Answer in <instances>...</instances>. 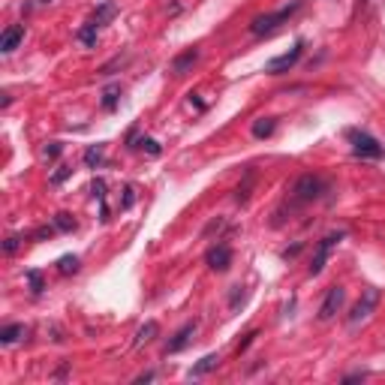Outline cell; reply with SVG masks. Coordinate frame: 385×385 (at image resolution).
<instances>
[{
    "mask_svg": "<svg viewBox=\"0 0 385 385\" xmlns=\"http://www.w3.org/2000/svg\"><path fill=\"white\" fill-rule=\"evenodd\" d=\"M325 192V181L322 178H316V175H304L295 181L292 187V199L298 202V205H307V202H316L319 196Z\"/></svg>",
    "mask_w": 385,
    "mask_h": 385,
    "instance_id": "cell-1",
    "label": "cell"
},
{
    "mask_svg": "<svg viewBox=\"0 0 385 385\" xmlns=\"http://www.w3.org/2000/svg\"><path fill=\"white\" fill-rule=\"evenodd\" d=\"M298 9V0L295 4H289V6H283V9H277V12H268V16H256L253 18V24H250V31L256 33V36H265V33H271L277 24H283L292 12Z\"/></svg>",
    "mask_w": 385,
    "mask_h": 385,
    "instance_id": "cell-2",
    "label": "cell"
},
{
    "mask_svg": "<svg viewBox=\"0 0 385 385\" xmlns=\"http://www.w3.org/2000/svg\"><path fill=\"white\" fill-rule=\"evenodd\" d=\"M376 304H379V289L376 286L364 289V295L358 298V304L352 307V313H349V328H358L364 319H370V313L376 310Z\"/></svg>",
    "mask_w": 385,
    "mask_h": 385,
    "instance_id": "cell-3",
    "label": "cell"
},
{
    "mask_svg": "<svg viewBox=\"0 0 385 385\" xmlns=\"http://www.w3.org/2000/svg\"><path fill=\"white\" fill-rule=\"evenodd\" d=\"M349 142H352V153H355V157H364V160H379L382 157V145L370 133L352 130L349 133Z\"/></svg>",
    "mask_w": 385,
    "mask_h": 385,
    "instance_id": "cell-4",
    "label": "cell"
},
{
    "mask_svg": "<svg viewBox=\"0 0 385 385\" xmlns=\"http://www.w3.org/2000/svg\"><path fill=\"white\" fill-rule=\"evenodd\" d=\"M343 238H346V232H331V235H325L322 241L316 244V253H313V262H310V274H313V277L322 274V268H325V262H328L331 250H335Z\"/></svg>",
    "mask_w": 385,
    "mask_h": 385,
    "instance_id": "cell-5",
    "label": "cell"
},
{
    "mask_svg": "<svg viewBox=\"0 0 385 385\" xmlns=\"http://www.w3.org/2000/svg\"><path fill=\"white\" fill-rule=\"evenodd\" d=\"M301 51H304V43L298 40V43H295V45L286 51V55H280V58H274V60H268V63H265V70H268V72H274V75H280V72H289V70L295 67V63H298Z\"/></svg>",
    "mask_w": 385,
    "mask_h": 385,
    "instance_id": "cell-6",
    "label": "cell"
},
{
    "mask_svg": "<svg viewBox=\"0 0 385 385\" xmlns=\"http://www.w3.org/2000/svg\"><path fill=\"white\" fill-rule=\"evenodd\" d=\"M343 301H346V289H343V286H331L328 295H325V301H322V307H319V319H322V322L335 319V316L340 313Z\"/></svg>",
    "mask_w": 385,
    "mask_h": 385,
    "instance_id": "cell-7",
    "label": "cell"
},
{
    "mask_svg": "<svg viewBox=\"0 0 385 385\" xmlns=\"http://www.w3.org/2000/svg\"><path fill=\"white\" fill-rule=\"evenodd\" d=\"M205 262H208L211 271L223 274V271H229V265H232V250H229L226 244H217V247H211V250H208V256H205Z\"/></svg>",
    "mask_w": 385,
    "mask_h": 385,
    "instance_id": "cell-8",
    "label": "cell"
},
{
    "mask_svg": "<svg viewBox=\"0 0 385 385\" xmlns=\"http://www.w3.org/2000/svg\"><path fill=\"white\" fill-rule=\"evenodd\" d=\"M196 328H199L196 319H192V322H187V325H184V328L175 335V340H169V346H166V355H175V352H181L184 346H190L192 335H196Z\"/></svg>",
    "mask_w": 385,
    "mask_h": 385,
    "instance_id": "cell-9",
    "label": "cell"
},
{
    "mask_svg": "<svg viewBox=\"0 0 385 385\" xmlns=\"http://www.w3.org/2000/svg\"><path fill=\"white\" fill-rule=\"evenodd\" d=\"M21 40H24V28L12 24V28H6L4 36H0V51H4V55H9V51H16V48H18Z\"/></svg>",
    "mask_w": 385,
    "mask_h": 385,
    "instance_id": "cell-10",
    "label": "cell"
},
{
    "mask_svg": "<svg viewBox=\"0 0 385 385\" xmlns=\"http://www.w3.org/2000/svg\"><path fill=\"white\" fill-rule=\"evenodd\" d=\"M196 60H199V51H196V48H187L184 55H178V58L172 60V72H175V75H184Z\"/></svg>",
    "mask_w": 385,
    "mask_h": 385,
    "instance_id": "cell-11",
    "label": "cell"
},
{
    "mask_svg": "<svg viewBox=\"0 0 385 385\" xmlns=\"http://www.w3.org/2000/svg\"><path fill=\"white\" fill-rule=\"evenodd\" d=\"M220 364V355L217 352H211V355H205L199 364H192V370H190V379H199V376H205V374H211V370Z\"/></svg>",
    "mask_w": 385,
    "mask_h": 385,
    "instance_id": "cell-12",
    "label": "cell"
},
{
    "mask_svg": "<svg viewBox=\"0 0 385 385\" xmlns=\"http://www.w3.org/2000/svg\"><path fill=\"white\" fill-rule=\"evenodd\" d=\"M157 335H160V325L153 322V319H148V322L136 331V340H133V346H145V343H151V340L157 337Z\"/></svg>",
    "mask_w": 385,
    "mask_h": 385,
    "instance_id": "cell-13",
    "label": "cell"
},
{
    "mask_svg": "<svg viewBox=\"0 0 385 385\" xmlns=\"http://www.w3.org/2000/svg\"><path fill=\"white\" fill-rule=\"evenodd\" d=\"M24 335H28V328H24V325H6L4 331H0V343L12 346V343H18Z\"/></svg>",
    "mask_w": 385,
    "mask_h": 385,
    "instance_id": "cell-14",
    "label": "cell"
},
{
    "mask_svg": "<svg viewBox=\"0 0 385 385\" xmlns=\"http://www.w3.org/2000/svg\"><path fill=\"white\" fill-rule=\"evenodd\" d=\"M114 16H118V6H114V4H102L97 12H94V28H102V24H109Z\"/></svg>",
    "mask_w": 385,
    "mask_h": 385,
    "instance_id": "cell-15",
    "label": "cell"
},
{
    "mask_svg": "<svg viewBox=\"0 0 385 385\" xmlns=\"http://www.w3.org/2000/svg\"><path fill=\"white\" fill-rule=\"evenodd\" d=\"M274 130H277V121H274V118H259V121L253 124V136H256V139H268Z\"/></svg>",
    "mask_w": 385,
    "mask_h": 385,
    "instance_id": "cell-16",
    "label": "cell"
},
{
    "mask_svg": "<svg viewBox=\"0 0 385 385\" xmlns=\"http://www.w3.org/2000/svg\"><path fill=\"white\" fill-rule=\"evenodd\" d=\"M58 268H60V274H75L79 271V256H60Z\"/></svg>",
    "mask_w": 385,
    "mask_h": 385,
    "instance_id": "cell-17",
    "label": "cell"
},
{
    "mask_svg": "<svg viewBox=\"0 0 385 385\" xmlns=\"http://www.w3.org/2000/svg\"><path fill=\"white\" fill-rule=\"evenodd\" d=\"M118 94H121V87H118V85L106 87V94H102V97H106V99H102V106H106V109H114V106H118Z\"/></svg>",
    "mask_w": 385,
    "mask_h": 385,
    "instance_id": "cell-18",
    "label": "cell"
},
{
    "mask_svg": "<svg viewBox=\"0 0 385 385\" xmlns=\"http://www.w3.org/2000/svg\"><path fill=\"white\" fill-rule=\"evenodd\" d=\"M85 163L91 166V169H94V166H99V163H102V145H94L91 151H87V153H85Z\"/></svg>",
    "mask_w": 385,
    "mask_h": 385,
    "instance_id": "cell-19",
    "label": "cell"
},
{
    "mask_svg": "<svg viewBox=\"0 0 385 385\" xmlns=\"http://www.w3.org/2000/svg\"><path fill=\"white\" fill-rule=\"evenodd\" d=\"M97 31H99V28H94V24H87V28L79 33V40H82L85 45H94V43H97Z\"/></svg>",
    "mask_w": 385,
    "mask_h": 385,
    "instance_id": "cell-20",
    "label": "cell"
},
{
    "mask_svg": "<svg viewBox=\"0 0 385 385\" xmlns=\"http://www.w3.org/2000/svg\"><path fill=\"white\" fill-rule=\"evenodd\" d=\"M58 229H63V232H70V229H75V220L70 214H58Z\"/></svg>",
    "mask_w": 385,
    "mask_h": 385,
    "instance_id": "cell-21",
    "label": "cell"
},
{
    "mask_svg": "<svg viewBox=\"0 0 385 385\" xmlns=\"http://www.w3.org/2000/svg\"><path fill=\"white\" fill-rule=\"evenodd\" d=\"M28 280H31L33 292H43V277H40V274H36V271H28Z\"/></svg>",
    "mask_w": 385,
    "mask_h": 385,
    "instance_id": "cell-22",
    "label": "cell"
},
{
    "mask_svg": "<svg viewBox=\"0 0 385 385\" xmlns=\"http://www.w3.org/2000/svg\"><path fill=\"white\" fill-rule=\"evenodd\" d=\"M139 145H142V148H148V151L153 153V157H157V153H160V145L153 142V139H142V142H139Z\"/></svg>",
    "mask_w": 385,
    "mask_h": 385,
    "instance_id": "cell-23",
    "label": "cell"
},
{
    "mask_svg": "<svg viewBox=\"0 0 385 385\" xmlns=\"http://www.w3.org/2000/svg\"><path fill=\"white\" fill-rule=\"evenodd\" d=\"M60 153V145L58 142H51V148H45V157H58Z\"/></svg>",
    "mask_w": 385,
    "mask_h": 385,
    "instance_id": "cell-24",
    "label": "cell"
},
{
    "mask_svg": "<svg viewBox=\"0 0 385 385\" xmlns=\"http://www.w3.org/2000/svg\"><path fill=\"white\" fill-rule=\"evenodd\" d=\"M18 250V238H9L6 241V253H16Z\"/></svg>",
    "mask_w": 385,
    "mask_h": 385,
    "instance_id": "cell-25",
    "label": "cell"
},
{
    "mask_svg": "<svg viewBox=\"0 0 385 385\" xmlns=\"http://www.w3.org/2000/svg\"><path fill=\"white\" fill-rule=\"evenodd\" d=\"M67 175H70V169H60L55 178H51V181H55V184H60V181H63V178H67Z\"/></svg>",
    "mask_w": 385,
    "mask_h": 385,
    "instance_id": "cell-26",
    "label": "cell"
},
{
    "mask_svg": "<svg viewBox=\"0 0 385 385\" xmlns=\"http://www.w3.org/2000/svg\"><path fill=\"white\" fill-rule=\"evenodd\" d=\"M151 379H153V374H142V376L136 379V385H145V382H151Z\"/></svg>",
    "mask_w": 385,
    "mask_h": 385,
    "instance_id": "cell-27",
    "label": "cell"
},
{
    "mask_svg": "<svg viewBox=\"0 0 385 385\" xmlns=\"http://www.w3.org/2000/svg\"><path fill=\"white\" fill-rule=\"evenodd\" d=\"M40 4H51V0H40Z\"/></svg>",
    "mask_w": 385,
    "mask_h": 385,
    "instance_id": "cell-28",
    "label": "cell"
}]
</instances>
